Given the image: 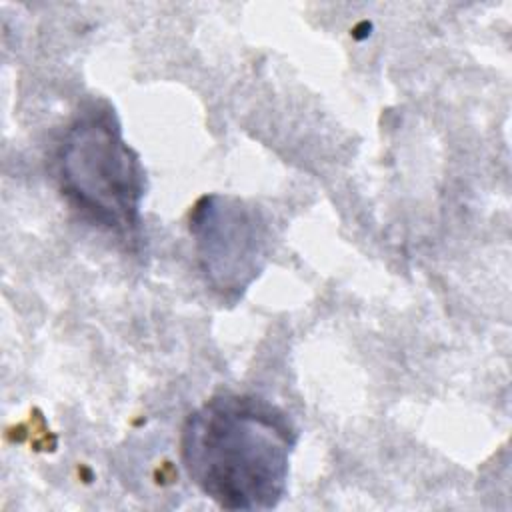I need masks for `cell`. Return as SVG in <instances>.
I'll return each instance as SVG.
<instances>
[{
    "label": "cell",
    "mask_w": 512,
    "mask_h": 512,
    "mask_svg": "<svg viewBox=\"0 0 512 512\" xmlns=\"http://www.w3.org/2000/svg\"><path fill=\"white\" fill-rule=\"evenodd\" d=\"M298 428L278 404L222 392L194 408L180 432L190 482L224 510H270L286 494Z\"/></svg>",
    "instance_id": "obj_1"
},
{
    "label": "cell",
    "mask_w": 512,
    "mask_h": 512,
    "mask_svg": "<svg viewBox=\"0 0 512 512\" xmlns=\"http://www.w3.org/2000/svg\"><path fill=\"white\" fill-rule=\"evenodd\" d=\"M190 234L206 284L226 300H238L266 264L268 226L236 196H202L190 212Z\"/></svg>",
    "instance_id": "obj_3"
},
{
    "label": "cell",
    "mask_w": 512,
    "mask_h": 512,
    "mask_svg": "<svg viewBox=\"0 0 512 512\" xmlns=\"http://www.w3.org/2000/svg\"><path fill=\"white\" fill-rule=\"evenodd\" d=\"M56 178L68 204L88 222L134 240L146 194L140 156L126 144L114 108L86 104L56 148Z\"/></svg>",
    "instance_id": "obj_2"
}]
</instances>
